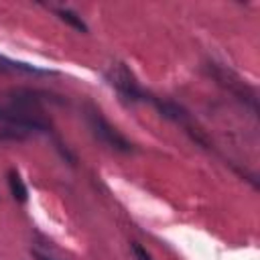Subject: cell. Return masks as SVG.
<instances>
[{
  "label": "cell",
  "mask_w": 260,
  "mask_h": 260,
  "mask_svg": "<svg viewBox=\"0 0 260 260\" xmlns=\"http://www.w3.org/2000/svg\"><path fill=\"white\" fill-rule=\"evenodd\" d=\"M8 189H10V195L14 197V201L26 203V199H28V189H26L24 181L20 179V175H18L14 169L8 171Z\"/></svg>",
  "instance_id": "4"
},
{
  "label": "cell",
  "mask_w": 260,
  "mask_h": 260,
  "mask_svg": "<svg viewBox=\"0 0 260 260\" xmlns=\"http://www.w3.org/2000/svg\"><path fill=\"white\" fill-rule=\"evenodd\" d=\"M57 14H59V18H61L63 22H67V24L73 26L75 30H79V32H87V24H85V22L81 20V16H77L73 10H69V8H59Z\"/></svg>",
  "instance_id": "7"
},
{
  "label": "cell",
  "mask_w": 260,
  "mask_h": 260,
  "mask_svg": "<svg viewBox=\"0 0 260 260\" xmlns=\"http://www.w3.org/2000/svg\"><path fill=\"white\" fill-rule=\"evenodd\" d=\"M32 254H35V258H37V260H55V258L45 256V254H41V252H32Z\"/></svg>",
  "instance_id": "9"
},
{
  "label": "cell",
  "mask_w": 260,
  "mask_h": 260,
  "mask_svg": "<svg viewBox=\"0 0 260 260\" xmlns=\"http://www.w3.org/2000/svg\"><path fill=\"white\" fill-rule=\"evenodd\" d=\"M154 104H156L158 112H160L165 118H171V120H175V122H185V120H187V112H185L181 106H177V104H173V102H160V100H154Z\"/></svg>",
  "instance_id": "6"
},
{
  "label": "cell",
  "mask_w": 260,
  "mask_h": 260,
  "mask_svg": "<svg viewBox=\"0 0 260 260\" xmlns=\"http://www.w3.org/2000/svg\"><path fill=\"white\" fill-rule=\"evenodd\" d=\"M0 69L2 71H20V73H53V71H47V69H39L35 65H28V63H22V61H12L4 55H0Z\"/></svg>",
  "instance_id": "5"
},
{
  "label": "cell",
  "mask_w": 260,
  "mask_h": 260,
  "mask_svg": "<svg viewBox=\"0 0 260 260\" xmlns=\"http://www.w3.org/2000/svg\"><path fill=\"white\" fill-rule=\"evenodd\" d=\"M130 248H132V254H134V258H136V260H152L150 252H146V248H142L138 242H132V244H130Z\"/></svg>",
  "instance_id": "8"
},
{
  "label": "cell",
  "mask_w": 260,
  "mask_h": 260,
  "mask_svg": "<svg viewBox=\"0 0 260 260\" xmlns=\"http://www.w3.org/2000/svg\"><path fill=\"white\" fill-rule=\"evenodd\" d=\"M87 124H89L91 134L100 142H104L106 146H110L112 150H118V152H132L134 150V144L118 128H114L98 110H89L87 112Z\"/></svg>",
  "instance_id": "1"
},
{
  "label": "cell",
  "mask_w": 260,
  "mask_h": 260,
  "mask_svg": "<svg viewBox=\"0 0 260 260\" xmlns=\"http://www.w3.org/2000/svg\"><path fill=\"white\" fill-rule=\"evenodd\" d=\"M108 81L118 89V93L128 100V102H146L148 93L138 85V81L134 79V75L124 67V65H116L108 71Z\"/></svg>",
  "instance_id": "2"
},
{
  "label": "cell",
  "mask_w": 260,
  "mask_h": 260,
  "mask_svg": "<svg viewBox=\"0 0 260 260\" xmlns=\"http://www.w3.org/2000/svg\"><path fill=\"white\" fill-rule=\"evenodd\" d=\"M0 122H6L8 126L18 128V130H39V132H47L49 130V124L43 118L30 114L28 110L0 108Z\"/></svg>",
  "instance_id": "3"
}]
</instances>
